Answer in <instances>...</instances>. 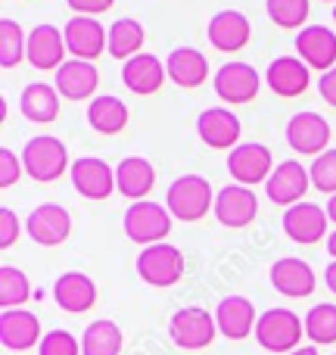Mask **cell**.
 I'll return each instance as SVG.
<instances>
[{
  "instance_id": "17",
  "label": "cell",
  "mask_w": 336,
  "mask_h": 355,
  "mask_svg": "<svg viewBox=\"0 0 336 355\" xmlns=\"http://www.w3.org/2000/svg\"><path fill=\"white\" fill-rule=\"evenodd\" d=\"M41 318L35 312H25V309L0 312V343H3V349L28 352L35 346H41Z\"/></svg>"
},
{
  "instance_id": "30",
  "label": "cell",
  "mask_w": 336,
  "mask_h": 355,
  "mask_svg": "<svg viewBox=\"0 0 336 355\" xmlns=\"http://www.w3.org/2000/svg\"><path fill=\"white\" fill-rule=\"evenodd\" d=\"M128 106L122 97H112V94H100L91 100L87 106V125H91L97 135H118V131L128 128Z\"/></svg>"
},
{
  "instance_id": "33",
  "label": "cell",
  "mask_w": 336,
  "mask_h": 355,
  "mask_svg": "<svg viewBox=\"0 0 336 355\" xmlns=\"http://www.w3.org/2000/svg\"><path fill=\"white\" fill-rule=\"evenodd\" d=\"M22 60H28V35L16 19H0V66L16 69Z\"/></svg>"
},
{
  "instance_id": "37",
  "label": "cell",
  "mask_w": 336,
  "mask_h": 355,
  "mask_svg": "<svg viewBox=\"0 0 336 355\" xmlns=\"http://www.w3.org/2000/svg\"><path fill=\"white\" fill-rule=\"evenodd\" d=\"M312 175V187H318L321 193H336V147H330L327 153H321L318 159L308 168Z\"/></svg>"
},
{
  "instance_id": "5",
  "label": "cell",
  "mask_w": 336,
  "mask_h": 355,
  "mask_svg": "<svg viewBox=\"0 0 336 355\" xmlns=\"http://www.w3.org/2000/svg\"><path fill=\"white\" fill-rule=\"evenodd\" d=\"M215 334H218V324H215V315H209V309L202 306H184L171 315L168 321V337L175 346L181 349H206L212 346Z\"/></svg>"
},
{
  "instance_id": "26",
  "label": "cell",
  "mask_w": 336,
  "mask_h": 355,
  "mask_svg": "<svg viewBox=\"0 0 336 355\" xmlns=\"http://www.w3.org/2000/svg\"><path fill=\"white\" fill-rule=\"evenodd\" d=\"M153 184H156V168L143 156H125L116 166V190L122 196H128L131 202L147 200Z\"/></svg>"
},
{
  "instance_id": "1",
  "label": "cell",
  "mask_w": 336,
  "mask_h": 355,
  "mask_svg": "<svg viewBox=\"0 0 336 355\" xmlns=\"http://www.w3.org/2000/svg\"><path fill=\"white\" fill-rule=\"evenodd\" d=\"M302 337H306V321L290 309H268V312L258 315L256 340L265 352L290 355L299 349Z\"/></svg>"
},
{
  "instance_id": "14",
  "label": "cell",
  "mask_w": 336,
  "mask_h": 355,
  "mask_svg": "<svg viewBox=\"0 0 336 355\" xmlns=\"http://www.w3.org/2000/svg\"><path fill=\"white\" fill-rule=\"evenodd\" d=\"M215 218L224 227H246L252 225V218L258 215V196L252 193V187L243 184H227L215 193Z\"/></svg>"
},
{
  "instance_id": "19",
  "label": "cell",
  "mask_w": 336,
  "mask_h": 355,
  "mask_svg": "<svg viewBox=\"0 0 336 355\" xmlns=\"http://www.w3.org/2000/svg\"><path fill=\"white\" fill-rule=\"evenodd\" d=\"M66 35L56 25H35L28 31V62L44 72H60V66L66 62Z\"/></svg>"
},
{
  "instance_id": "10",
  "label": "cell",
  "mask_w": 336,
  "mask_h": 355,
  "mask_svg": "<svg viewBox=\"0 0 336 355\" xmlns=\"http://www.w3.org/2000/svg\"><path fill=\"white\" fill-rule=\"evenodd\" d=\"M327 209L318 206V202H296L283 212V234H287L293 243H302V246H312L318 240L327 237Z\"/></svg>"
},
{
  "instance_id": "21",
  "label": "cell",
  "mask_w": 336,
  "mask_h": 355,
  "mask_svg": "<svg viewBox=\"0 0 336 355\" xmlns=\"http://www.w3.org/2000/svg\"><path fill=\"white\" fill-rule=\"evenodd\" d=\"M271 287L277 293L290 296V300H302V296H312L315 293V271L306 259H296V256H283L271 265Z\"/></svg>"
},
{
  "instance_id": "44",
  "label": "cell",
  "mask_w": 336,
  "mask_h": 355,
  "mask_svg": "<svg viewBox=\"0 0 336 355\" xmlns=\"http://www.w3.org/2000/svg\"><path fill=\"white\" fill-rule=\"evenodd\" d=\"M327 218H330L333 225H336V193L330 196V202H327Z\"/></svg>"
},
{
  "instance_id": "45",
  "label": "cell",
  "mask_w": 336,
  "mask_h": 355,
  "mask_svg": "<svg viewBox=\"0 0 336 355\" xmlns=\"http://www.w3.org/2000/svg\"><path fill=\"white\" fill-rule=\"evenodd\" d=\"M327 252H330V259H336V231L327 237Z\"/></svg>"
},
{
  "instance_id": "35",
  "label": "cell",
  "mask_w": 336,
  "mask_h": 355,
  "mask_svg": "<svg viewBox=\"0 0 336 355\" xmlns=\"http://www.w3.org/2000/svg\"><path fill=\"white\" fill-rule=\"evenodd\" d=\"M28 296L31 284L25 271H19L16 265H0V306H3V312L19 309L22 302H28Z\"/></svg>"
},
{
  "instance_id": "34",
  "label": "cell",
  "mask_w": 336,
  "mask_h": 355,
  "mask_svg": "<svg viewBox=\"0 0 336 355\" xmlns=\"http://www.w3.org/2000/svg\"><path fill=\"white\" fill-rule=\"evenodd\" d=\"M306 334L315 346L336 343V306L333 302H318L315 309H308L306 318Z\"/></svg>"
},
{
  "instance_id": "38",
  "label": "cell",
  "mask_w": 336,
  "mask_h": 355,
  "mask_svg": "<svg viewBox=\"0 0 336 355\" xmlns=\"http://www.w3.org/2000/svg\"><path fill=\"white\" fill-rule=\"evenodd\" d=\"M37 355H81V340L72 337L69 331H50L44 334Z\"/></svg>"
},
{
  "instance_id": "43",
  "label": "cell",
  "mask_w": 336,
  "mask_h": 355,
  "mask_svg": "<svg viewBox=\"0 0 336 355\" xmlns=\"http://www.w3.org/2000/svg\"><path fill=\"white\" fill-rule=\"evenodd\" d=\"M324 281H327V287H330V293H336V259L330 265H327V271H324Z\"/></svg>"
},
{
  "instance_id": "46",
  "label": "cell",
  "mask_w": 336,
  "mask_h": 355,
  "mask_svg": "<svg viewBox=\"0 0 336 355\" xmlns=\"http://www.w3.org/2000/svg\"><path fill=\"white\" fill-rule=\"evenodd\" d=\"M290 355H318V349H315V346H299V349L290 352Z\"/></svg>"
},
{
  "instance_id": "39",
  "label": "cell",
  "mask_w": 336,
  "mask_h": 355,
  "mask_svg": "<svg viewBox=\"0 0 336 355\" xmlns=\"http://www.w3.org/2000/svg\"><path fill=\"white\" fill-rule=\"evenodd\" d=\"M25 172V166H22V159H19L16 153H12L10 147H3L0 150V187L3 190H10L12 184L19 181V175Z\"/></svg>"
},
{
  "instance_id": "16",
  "label": "cell",
  "mask_w": 336,
  "mask_h": 355,
  "mask_svg": "<svg viewBox=\"0 0 336 355\" xmlns=\"http://www.w3.org/2000/svg\"><path fill=\"white\" fill-rule=\"evenodd\" d=\"M72 187L85 200L100 202L116 190V168H109V162H103L100 156H81L72 162Z\"/></svg>"
},
{
  "instance_id": "28",
  "label": "cell",
  "mask_w": 336,
  "mask_h": 355,
  "mask_svg": "<svg viewBox=\"0 0 336 355\" xmlns=\"http://www.w3.org/2000/svg\"><path fill=\"white\" fill-rule=\"evenodd\" d=\"M19 110L28 122L47 125L60 116V91L56 85H47V81H35V85H25L22 97H19Z\"/></svg>"
},
{
  "instance_id": "47",
  "label": "cell",
  "mask_w": 336,
  "mask_h": 355,
  "mask_svg": "<svg viewBox=\"0 0 336 355\" xmlns=\"http://www.w3.org/2000/svg\"><path fill=\"white\" fill-rule=\"evenodd\" d=\"M324 3H333V6H336V0H324Z\"/></svg>"
},
{
  "instance_id": "4",
  "label": "cell",
  "mask_w": 336,
  "mask_h": 355,
  "mask_svg": "<svg viewBox=\"0 0 336 355\" xmlns=\"http://www.w3.org/2000/svg\"><path fill=\"white\" fill-rule=\"evenodd\" d=\"M122 225L131 243L153 246V243H162L171 234V212H168V206H159L153 200H141L128 206Z\"/></svg>"
},
{
  "instance_id": "3",
  "label": "cell",
  "mask_w": 336,
  "mask_h": 355,
  "mask_svg": "<svg viewBox=\"0 0 336 355\" xmlns=\"http://www.w3.org/2000/svg\"><path fill=\"white\" fill-rule=\"evenodd\" d=\"M22 166L35 181L50 184L56 181L62 172H72L69 166V150L60 137L53 135H41V137H31L22 150Z\"/></svg>"
},
{
  "instance_id": "40",
  "label": "cell",
  "mask_w": 336,
  "mask_h": 355,
  "mask_svg": "<svg viewBox=\"0 0 336 355\" xmlns=\"http://www.w3.org/2000/svg\"><path fill=\"white\" fill-rule=\"evenodd\" d=\"M19 218H16V212H12L10 206H3L0 209V246L3 250H10V246H16V240H19Z\"/></svg>"
},
{
  "instance_id": "20",
  "label": "cell",
  "mask_w": 336,
  "mask_h": 355,
  "mask_svg": "<svg viewBox=\"0 0 336 355\" xmlns=\"http://www.w3.org/2000/svg\"><path fill=\"white\" fill-rule=\"evenodd\" d=\"M296 56H299L308 69L330 72L336 66V35L327 25H306V28L296 35Z\"/></svg>"
},
{
  "instance_id": "23",
  "label": "cell",
  "mask_w": 336,
  "mask_h": 355,
  "mask_svg": "<svg viewBox=\"0 0 336 355\" xmlns=\"http://www.w3.org/2000/svg\"><path fill=\"white\" fill-rule=\"evenodd\" d=\"M53 300L62 312L81 315L87 309H94V302H97V284L85 271H66L53 284Z\"/></svg>"
},
{
  "instance_id": "25",
  "label": "cell",
  "mask_w": 336,
  "mask_h": 355,
  "mask_svg": "<svg viewBox=\"0 0 336 355\" xmlns=\"http://www.w3.org/2000/svg\"><path fill=\"white\" fill-rule=\"evenodd\" d=\"M166 78H168L166 62L153 53H137L134 60L122 62V81L131 94L150 97V94H156L162 85H166Z\"/></svg>"
},
{
  "instance_id": "9",
  "label": "cell",
  "mask_w": 336,
  "mask_h": 355,
  "mask_svg": "<svg viewBox=\"0 0 336 355\" xmlns=\"http://www.w3.org/2000/svg\"><path fill=\"white\" fill-rule=\"evenodd\" d=\"M25 227H28V237L37 246H60L72 234V215L60 202H41V206L31 209Z\"/></svg>"
},
{
  "instance_id": "27",
  "label": "cell",
  "mask_w": 336,
  "mask_h": 355,
  "mask_svg": "<svg viewBox=\"0 0 336 355\" xmlns=\"http://www.w3.org/2000/svg\"><path fill=\"white\" fill-rule=\"evenodd\" d=\"M100 85V72L94 69V62L87 60H66L56 72V91L66 100H87L94 97Z\"/></svg>"
},
{
  "instance_id": "15",
  "label": "cell",
  "mask_w": 336,
  "mask_h": 355,
  "mask_svg": "<svg viewBox=\"0 0 336 355\" xmlns=\"http://www.w3.org/2000/svg\"><path fill=\"white\" fill-rule=\"evenodd\" d=\"M308 184H312V175L308 168H302L296 159H287L281 166H274L271 178L265 181V193L274 206H296L302 202V196L308 193Z\"/></svg>"
},
{
  "instance_id": "36",
  "label": "cell",
  "mask_w": 336,
  "mask_h": 355,
  "mask_svg": "<svg viewBox=\"0 0 336 355\" xmlns=\"http://www.w3.org/2000/svg\"><path fill=\"white\" fill-rule=\"evenodd\" d=\"M265 10H268L271 22L281 25V28H306V19L312 12L308 0H265Z\"/></svg>"
},
{
  "instance_id": "29",
  "label": "cell",
  "mask_w": 336,
  "mask_h": 355,
  "mask_svg": "<svg viewBox=\"0 0 336 355\" xmlns=\"http://www.w3.org/2000/svg\"><path fill=\"white\" fill-rule=\"evenodd\" d=\"M166 72L177 87H200L209 78V62L196 47H175L166 60Z\"/></svg>"
},
{
  "instance_id": "32",
  "label": "cell",
  "mask_w": 336,
  "mask_h": 355,
  "mask_svg": "<svg viewBox=\"0 0 336 355\" xmlns=\"http://www.w3.org/2000/svg\"><path fill=\"white\" fill-rule=\"evenodd\" d=\"M122 331H118L116 321L109 318H97L85 327V337H81V355H118L122 352Z\"/></svg>"
},
{
  "instance_id": "6",
  "label": "cell",
  "mask_w": 336,
  "mask_h": 355,
  "mask_svg": "<svg viewBox=\"0 0 336 355\" xmlns=\"http://www.w3.org/2000/svg\"><path fill=\"white\" fill-rule=\"evenodd\" d=\"M137 275L150 287H175L184 277V252L171 243L143 246L137 256Z\"/></svg>"
},
{
  "instance_id": "8",
  "label": "cell",
  "mask_w": 336,
  "mask_h": 355,
  "mask_svg": "<svg viewBox=\"0 0 336 355\" xmlns=\"http://www.w3.org/2000/svg\"><path fill=\"white\" fill-rule=\"evenodd\" d=\"M227 172H231L233 184L256 187V184L268 181L274 172V156L265 144H237L227 153Z\"/></svg>"
},
{
  "instance_id": "13",
  "label": "cell",
  "mask_w": 336,
  "mask_h": 355,
  "mask_svg": "<svg viewBox=\"0 0 336 355\" xmlns=\"http://www.w3.org/2000/svg\"><path fill=\"white\" fill-rule=\"evenodd\" d=\"M240 131H243V125L227 106H209L196 119V135L212 150H233L240 141Z\"/></svg>"
},
{
  "instance_id": "41",
  "label": "cell",
  "mask_w": 336,
  "mask_h": 355,
  "mask_svg": "<svg viewBox=\"0 0 336 355\" xmlns=\"http://www.w3.org/2000/svg\"><path fill=\"white\" fill-rule=\"evenodd\" d=\"M69 10H75L78 16H100V12L112 10L116 0H66Z\"/></svg>"
},
{
  "instance_id": "42",
  "label": "cell",
  "mask_w": 336,
  "mask_h": 355,
  "mask_svg": "<svg viewBox=\"0 0 336 355\" xmlns=\"http://www.w3.org/2000/svg\"><path fill=\"white\" fill-rule=\"evenodd\" d=\"M318 91H321V97H324V103L336 110V66L318 78Z\"/></svg>"
},
{
  "instance_id": "7",
  "label": "cell",
  "mask_w": 336,
  "mask_h": 355,
  "mask_svg": "<svg viewBox=\"0 0 336 355\" xmlns=\"http://www.w3.org/2000/svg\"><path fill=\"white\" fill-rule=\"evenodd\" d=\"M330 137H333L330 122L312 110L296 112L287 122V144L302 156H315V159H318L321 153L330 150Z\"/></svg>"
},
{
  "instance_id": "48",
  "label": "cell",
  "mask_w": 336,
  "mask_h": 355,
  "mask_svg": "<svg viewBox=\"0 0 336 355\" xmlns=\"http://www.w3.org/2000/svg\"><path fill=\"white\" fill-rule=\"evenodd\" d=\"M333 22H336V6H333Z\"/></svg>"
},
{
  "instance_id": "24",
  "label": "cell",
  "mask_w": 336,
  "mask_h": 355,
  "mask_svg": "<svg viewBox=\"0 0 336 355\" xmlns=\"http://www.w3.org/2000/svg\"><path fill=\"white\" fill-rule=\"evenodd\" d=\"M215 324L218 334H224L227 340H246L249 334H256V306L246 296H224L215 309Z\"/></svg>"
},
{
  "instance_id": "31",
  "label": "cell",
  "mask_w": 336,
  "mask_h": 355,
  "mask_svg": "<svg viewBox=\"0 0 336 355\" xmlns=\"http://www.w3.org/2000/svg\"><path fill=\"white\" fill-rule=\"evenodd\" d=\"M143 41H147V31H143V25L137 19H116L109 25V47L106 50H109V56L128 62L141 53Z\"/></svg>"
},
{
  "instance_id": "11",
  "label": "cell",
  "mask_w": 336,
  "mask_h": 355,
  "mask_svg": "<svg viewBox=\"0 0 336 355\" xmlns=\"http://www.w3.org/2000/svg\"><path fill=\"white\" fill-rule=\"evenodd\" d=\"M215 94H218L224 103L231 106H243L249 103L252 97L258 94V87H262V78H258V72L249 66V62H224V66L215 72Z\"/></svg>"
},
{
  "instance_id": "2",
  "label": "cell",
  "mask_w": 336,
  "mask_h": 355,
  "mask_svg": "<svg viewBox=\"0 0 336 355\" xmlns=\"http://www.w3.org/2000/svg\"><path fill=\"white\" fill-rule=\"evenodd\" d=\"M166 206H168L171 218L200 221L209 215V209H215V193L202 175H181L168 184Z\"/></svg>"
},
{
  "instance_id": "22",
  "label": "cell",
  "mask_w": 336,
  "mask_h": 355,
  "mask_svg": "<svg viewBox=\"0 0 336 355\" xmlns=\"http://www.w3.org/2000/svg\"><path fill=\"white\" fill-rule=\"evenodd\" d=\"M308 81H312V69L299 56H277V60H271L268 72H265V85L277 97H299V94L308 91Z\"/></svg>"
},
{
  "instance_id": "12",
  "label": "cell",
  "mask_w": 336,
  "mask_h": 355,
  "mask_svg": "<svg viewBox=\"0 0 336 355\" xmlns=\"http://www.w3.org/2000/svg\"><path fill=\"white\" fill-rule=\"evenodd\" d=\"M62 35H66V47H69V53H72V60L94 62L106 47H109V31H106L103 22L94 16L69 19Z\"/></svg>"
},
{
  "instance_id": "18",
  "label": "cell",
  "mask_w": 336,
  "mask_h": 355,
  "mask_svg": "<svg viewBox=\"0 0 336 355\" xmlns=\"http://www.w3.org/2000/svg\"><path fill=\"white\" fill-rule=\"evenodd\" d=\"M206 35L215 50H221V53H237V50H243L246 44H249L252 25L240 10H218L209 19Z\"/></svg>"
}]
</instances>
